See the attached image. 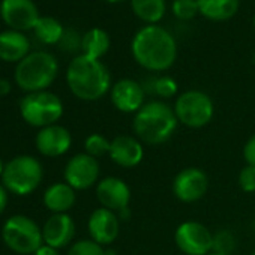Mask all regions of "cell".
Returning a JSON list of instances; mask_svg holds the SVG:
<instances>
[{
	"label": "cell",
	"mask_w": 255,
	"mask_h": 255,
	"mask_svg": "<svg viewBox=\"0 0 255 255\" xmlns=\"http://www.w3.org/2000/svg\"><path fill=\"white\" fill-rule=\"evenodd\" d=\"M254 225H255V224H254Z\"/></svg>",
	"instance_id": "b9f144b4"
},
{
	"label": "cell",
	"mask_w": 255,
	"mask_h": 255,
	"mask_svg": "<svg viewBox=\"0 0 255 255\" xmlns=\"http://www.w3.org/2000/svg\"><path fill=\"white\" fill-rule=\"evenodd\" d=\"M75 236V222L68 213H53L42 227L44 243L56 249L68 246Z\"/></svg>",
	"instance_id": "ac0fdd59"
},
{
	"label": "cell",
	"mask_w": 255,
	"mask_h": 255,
	"mask_svg": "<svg viewBox=\"0 0 255 255\" xmlns=\"http://www.w3.org/2000/svg\"><path fill=\"white\" fill-rule=\"evenodd\" d=\"M108 156L122 168H134L144 159V144L135 135H117L111 140Z\"/></svg>",
	"instance_id": "e0dca14e"
},
{
	"label": "cell",
	"mask_w": 255,
	"mask_h": 255,
	"mask_svg": "<svg viewBox=\"0 0 255 255\" xmlns=\"http://www.w3.org/2000/svg\"><path fill=\"white\" fill-rule=\"evenodd\" d=\"M66 83L71 93L86 102L104 98L113 86L108 68L86 54H78L71 60L66 69Z\"/></svg>",
	"instance_id": "7a4b0ae2"
},
{
	"label": "cell",
	"mask_w": 255,
	"mask_h": 255,
	"mask_svg": "<svg viewBox=\"0 0 255 255\" xmlns=\"http://www.w3.org/2000/svg\"><path fill=\"white\" fill-rule=\"evenodd\" d=\"M33 30L36 38L47 45L59 44L65 33V27L53 17H41Z\"/></svg>",
	"instance_id": "d4e9b609"
},
{
	"label": "cell",
	"mask_w": 255,
	"mask_h": 255,
	"mask_svg": "<svg viewBox=\"0 0 255 255\" xmlns=\"http://www.w3.org/2000/svg\"><path fill=\"white\" fill-rule=\"evenodd\" d=\"M171 11H173V15L182 21L194 20L200 14L197 0H173Z\"/></svg>",
	"instance_id": "4316f807"
},
{
	"label": "cell",
	"mask_w": 255,
	"mask_h": 255,
	"mask_svg": "<svg viewBox=\"0 0 255 255\" xmlns=\"http://www.w3.org/2000/svg\"><path fill=\"white\" fill-rule=\"evenodd\" d=\"M176 246L185 255H209L213 252V234L201 222L185 221L174 231Z\"/></svg>",
	"instance_id": "9c48e42d"
},
{
	"label": "cell",
	"mask_w": 255,
	"mask_h": 255,
	"mask_svg": "<svg viewBox=\"0 0 255 255\" xmlns=\"http://www.w3.org/2000/svg\"><path fill=\"white\" fill-rule=\"evenodd\" d=\"M3 170H5V164L2 162V159H0V177H2V174H3Z\"/></svg>",
	"instance_id": "d590c367"
},
{
	"label": "cell",
	"mask_w": 255,
	"mask_h": 255,
	"mask_svg": "<svg viewBox=\"0 0 255 255\" xmlns=\"http://www.w3.org/2000/svg\"><path fill=\"white\" fill-rule=\"evenodd\" d=\"M131 53L134 60L149 72H165L177 59V42L162 26L141 27L132 38Z\"/></svg>",
	"instance_id": "6da1fadb"
},
{
	"label": "cell",
	"mask_w": 255,
	"mask_h": 255,
	"mask_svg": "<svg viewBox=\"0 0 255 255\" xmlns=\"http://www.w3.org/2000/svg\"><path fill=\"white\" fill-rule=\"evenodd\" d=\"M30 51V41L23 32L6 30L0 33V60L21 62Z\"/></svg>",
	"instance_id": "ffe728a7"
},
{
	"label": "cell",
	"mask_w": 255,
	"mask_h": 255,
	"mask_svg": "<svg viewBox=\"0 0 255 255\" xmlns=\"http://www.w3.org/2000/svg\"><path fill=\"white\" fill-rule=\"evenodd\" d=\"M110 146H111V141L102 134H90L84 140V153L98 159L110 153Z\"/></svg>",
	"instance_id": "484cf974"
},
{
	"label": "cell",
	"mask_w": 255,
	"mask_h": 255,
	"mask_svg": "<svg viewBox=\"0 0 255 255\" xmlns=\"http://www.w3.org/2000/svg\"><path fill=\"white\" fill-rule=\"evenodd\" d=\"M110 47H111V39H110V35L104 29L93 27L83 35V42H81L83 53L81 54L101 60L108 53Z\"/></svg>",
	"instance_id": "7402d4cb"
},
{
	"label": "cell",
	"mask_w": 255,
	"mask_h": 255,
	"mask_svg": "<svg viewBox=\"0 0 255 255\" xmlns=\"http://www.w3.org/2000/svg\"><path fill=\"white\" fill-rule=\"evenodd\" d=\"M146 90L132 78H122L111 86L110 99L113 107L125 114H135L146 104Z\"/></svg>",
	"instance_id": "7c38bea8"
},
{
	"label": "cell",
	"mask_w": 255,
	"mask_h": 255,
	"mask_svg": "<svg viewBox=\"0 0 255 255\" xmlns=\"http://www.w3.org/2000/svg\"><path fill=\"white\" fill-rule=\"evenodd\" d=\"M81 42H83V36H80L77 33V30H74V29H65V33H63L59 45H60V48L63 51L75 53V51L81 50Z\"/></svg>",
	"instance_id": "f1b7e54d"
},
{
	"label": "cell",
	"mask_w": 255,
	"mask_h": 255,
	"mask_svg": "<svg viewBox=\"0 0 255 255\" xmlns=\"http://www.w3.org/2000/svg\"><path fill=\"white\" fill-rule=\"evenodd\" d=\"M243 158L246 165L255 167V134H252L243 146Z\"/></svg>",
	"instance_id": "1f68e13d"
},
{
	"label": "cell",
	"mask_w": 255,
	"mask_h": 255,
	"mask_svg": "<svg viewBox=\"0 0 255 255\" xmlns=\"http://www.w3.org/2000/svg\"><path fill=\"white\" fill-rule=\"evenodd\" d=\"M173 110L179 123L191 129L207 126L215 116V104L212 98L201 90H186L180 93L176 98Z\"/></svg>",
	"instance_id": "ba28073f"
},
{
	"label": "cell",
	"mask_w": 255,
	"mask_h": 255,
	"mask_svg": "<svg viewBox=\"0 0 255 255\" xmlns=\"http://www.w3.org/2000/svg\"><path fill=\"white\" fill-rule=\"evenodd\" d=\"M20 114L27 125L42 129L62 119L63 102L56 93L48 90L27 93L20 101Z\"/></svg>",
	"instance_id": "8992f818"
},
{
	"label": "cell",
	"mask_w": 255,
	"mask_h": 255,
	"mask_svg": "<svg viewBox=\"0 0 255 255\" xmlns=\"http://www.w3.org/2000/svg\"><path fill=\"white\" fill-rule=\"evenodd\" d=\"M2 239L5 245L15 254H35L42 245V228L26 215H14L8 218L2 227Z\"/></svg>",
	"instance_id": "52a82bcc"
},
{
	"label": "cell",
	"mask_w": 255,
	"mask_h": 255,
	"mask_svg": "<svg viewBox=\"0 0 255 255\" xmlns=\"http://www.w3.org/2000/svg\"><path fill=\"white\" fill-rule=\"evenodd\" d=\"M146 93L158 96L161 99H170L179 96V84L170 75H152L144 83H141Z\"/></svg>",
	"instance_id": "cb8c5ba5"
},
{
	"label": "cell",
	"mask_w": 255,
	"mask_h": 255,
	"mask_svg": "<svg viewBox=\"0 0 255 255\" xmlns=\"http://www.w3.org/2000/svg\"><path fill=\"white\" fill-rule=\"evenodd\" d=\"M131 9L134 15L146 23V26L158 24L167 11L165 0H131Z\"/></svg>",
	"instance_id": "603a6c76"
},
{
	"label": "cell",
	"mask_w": 255,
	"mask_h": 255,
	"mask_svg": "<svg viewBox=\"0 0 255 255\" xmlns=\"http://www.w3.org/2000/svg\"><path fill=\"white\" fill-rule=\"evenodd\" d=\"M35 146L42 156L59 158L65 155L72 146V135L62 125L45 126L38 131Z\"/></svg>",
	"instance_id": "2e32d148"
},
{
	"label": "cell",
	"mask_w": 255,
	"mask_h": 255,
	"mask_svg": "<svg viewBox=\"0 0 255 255\" xmlns=\"http://www.w3.org/2000/svg\"><path fill=\"white\" fill-rule=\"evenodd\" d=\"M171 189L179 201L191 204L201 200L207 194L209 177L201 168L188 167L176 174V177L173 179Z\"/></svg>",
	"instance_id": "8fae6325"
},
{
	"label": "cell",
	"mask_w": 255,
	"mask_h": 255,
	"mask_svg": "<svg viewBox=\"0 0 255 255\" xmlns=\"http://www.w3.org/2000/svg\"><path fill=\"white\" fill-rule=\"evenodd\" d=\"M237 183L245 192H255V167L245 165L237 177Z\"/></svg>",
	"instance_id": "4dcf8cb0"
},
{
	"label": "cell",
	"mask_w": 255,
	"mask_h": 255,
	"mask_svg": "<svg viewBox=\"0 0 255 255\" xmlns=\"http://www.w3.org/2000/svg\"><path fill=\"white\" fill-rule=\"evenodd\" d=\"M252 24H254V29H255V15H254V20H252Z\"/></svg>",
	"instance_id": "ab89813d"
},
{
	"label": "cell",
	"mask_w": 255,
	"mask_h": 255,
	"mask_svg": "<svg viewBox=\"0 0 255 255\" xmlns=\"http://www.w3.org/2000/svg\"><path fill=\"white\" fill-rule=\"evenodd\" d=\"M131 188L120 177H105L96 185V198L101 207L120 213L128 209L131 203Z\"/></svg>",
	"instance_id": "5bb4252c"
},
{
	"label": "cell",
	"mask_w": 255,
	"mask_h": 255,
	"mask_svg": "<svg viewBox=\"0 0 255 255\" xmlns=\"http://www.w3.org/2000/svg\"><path fill=\"white\" fill-rule=\"evenodd\" d=\"M44 177L42 164L32 155H20L5 164L2 185L8 192L26 197L36 191Z\"/></svg>",
	"instance_id": "5b68a950"
},
{
	"label": "cell",
	"mask_w": 255,
	"mask_h": 255,
	"mask_svg": "<svg viewBox=\"0 0 255 255\" xmlns=\"http://www.w3.org/2000/svg\"><path fill=\"white\" fill-rule=\"evenodd\" d=\"M101 174V165L96 158L87 153L74 155L65 165V182L75 191H86L93 185H98Z\"/></svg>",
	"instance_id": "30bf717a"
},
{
	"label": "cell",
	"mask_w": 255,
	"mask_h": 255,
	"mask_svg": "<svg viewBox=\"0 0 255 255\" xmlns=\"http://www.w3.org/2000/svg\"><path fill=\"white\" fill-rule=\"evenodd\" d=\"M252 255H255V251H254V252H252Z\"/></svg>",
	"instance_id": "60d3db41"
},
{
	"label": "cell",
	"mask_w": 255,
	"mask_h": 255,
	"mask_svg": "<svg viewBox=\"0 0 255 255\" xmlns=\"http://www.w3.org/2000/svg\"><path fill=\"white\" fill-rule=\"evenodd\" d=\"M33 255H60L59 254V249L53 248V246H48V245H42Z\"/></svg>",
	"instance_id": "836d02e7"
},
{
	"label": "cell",
	"mask_w": 255,
	"mask_h": 255,
	"mask_svg": "<svg viewBox=\"0 0 255 255\" xmlns=\"http://www.w3.org/2000/svg\"><path fill=\"white\" fill-rule=\"evenodd\" d=\"M179 120L173 107L164 101H149L135 114L132 129L135 137L147 146H161L176 132Z\"/></svg>",
	"instance_id": "3957f363"
},
{
	"label": "cell",
	"mask_w": 255,
	"mask_h": 255,
	"mask_svg": "<svg viewBox=\"0 0 255 255\" xmlns=\"http://www.w3.org/2000/svg\"><path fill=\"white\" fill-rule=\"evenodd\" d=\"M90 239L101 246L111 245L120 233V218L116 212L105 207L95 209L87 221Z\"/></svg>",
	"instance_id": "9a60e30c"
},
{
	"label": "cell",
	"mask_w": 255,
	"mask_h": 255,
	"mask_svg": "<svg viewBox=\"0 0 255 255\" xmlns=\"http://www.w3.org/2000/svg\"><path fill=\"white\" fill-rule=\"evenodd\" d=\"M42 201L53 213H68L77 201V194L66 182H56L45 189Z\"/></svg>",
	"instance_id": "d6986e66"
},
{
	"label": "cell",
	"mask_w": 255,
	"mask_h": 255,
	"mask_svg": "<svg viewBox=\"0 0 255 255\" xmlns=\"http://www.w3.org/2000/svg\"><path fill=\"white\" fill-rule=\"evenodd\" d=\"M0 15L11 30L17 32L35 29L38 20L41 18L38 8L32 0H2Z\"/></svg>",
	"instance_id": "4fadbf2b"
},
{
	"label": "cell",
	"mask_w": 255,
	"mask_h": 255,
	"mask_svg": "<svg viewBox=\"0 0 255 255\" xmlns=\"http://www.w3.org/2000/svg\"><path fill=\"white\" fill-rule=\"evenodd\" d=\"M66 255H105V249L92 239H81L71 245Z\"/></svg>",
	"instance_id": "83f0119b"
},
{
	"label": "cell",
	"mask_w": 255,
	"mask_h": 255,
	"mask_svg": "<svg viewBox=\"0 0 255 255\" xmlns=\"http://www.w3.org/2000/svg\"><path fill=\"white\" fill-rule=\"evenodd\" d=\"M6 206H8V191L2 183H0V215L5 212Z\"/></svg>",
	"instance_id": "d6a6232c"
},
{
	"label": "cell",
	"mask_w": 255,
	"mask_h": 255,
	"mask_svg": "<svg viewBox=\"0 0 255 255\" xmlns=\"http://www.w3.org/2000/svg\"><path fill=\"white\" fill-rule=\"evenodd\" d=\"M11 92V83L8 80H0V95H8Z\"/></svg>",
	"instance_id": "e575fe53"
},
{
	"label": "cell",
	"mask_w": 255,
	"mask_h": 255,
	"mask_svg": "<svg viewBox=\"0 0 255 255\" xmlns=\"http://www.w3.org/2000/svg\"><path fill=\"white\" fill-rule=\"evenodd\" d=\"M209 255H224V254H218V252H210Z\"/></svg>",
	"instance_id": "f35d334b"
},
{
	"label": "cell",
	"mask_w": 255,
	"mask_h": 255,
	"mask_svg": "<svg viewBox=\"0 0 255 255\" xmlns=\"http://www.w3.org/2000/svg\"><path fill=\"white\" fill-rule=\"evenodd\" d=\"M197 3L200 14L210 21H227L240 8V0H197Z\"/></svg>",
	"instance_id": "44dd1931"
},
{
	"label": "cell",
	"mask_w": 255,
	"mask_h": 255,
	"mask_svg": "<svg viewBox=\"0 0 255 255\" xmlns=\"http://www.w3.org/2000/svg\"><path fill=\"white\" fill-rule=\"evenodd\" d=\"M57 72L59 63L51 53L33 51L17 63L14 78L21 90L33 93L47 90L54 83Z\"/></svg>",
	"instance_id": "277c9868"
},
{
	"label": "cell",
	"mask_w": 255,
	"mask_h": 255,
	"mask_svg": "<svg viewBox=\"0 0 255 255\" xmlns=\"http://www.w3.org/2000/svg\"><path fill=\"white\" fill-rule=\"evenodd\" d=\"M108 3H122V2H126V0H105Z\"/></svg>",
	"instance_id": "8d00e7d4"
},
{
	"label": "cell",
	"mask_w": 255,
	"mask_h": 255,
	"mask_svg": "<svg viewBox=\"0 0 255 255\" xmlns=\"http://www.w3.org/2000/svg\"><path fill=\"white\" fill-rule=\"evenodd\" d=\"M105 255H116V251H113V249H105Z\"/></svg>",
	"instance_id": "74e56055"
},
{
	"label": "cell",
	"mask_w": 255,
	"mask_h": 255,
	"mask_svg": "<svg viewBox=\"0 0 255 255\" xmlns=\"http://www.w3.org/2000/svg\"><path fill=\"white\" fill-rule=\"evenodd\" d=\"M233 249H234V239L231 233L221 231L218 234H213V252L230 255Z\"/></svg>",
	"instance_id": "f546056e"
}]
</instances>
